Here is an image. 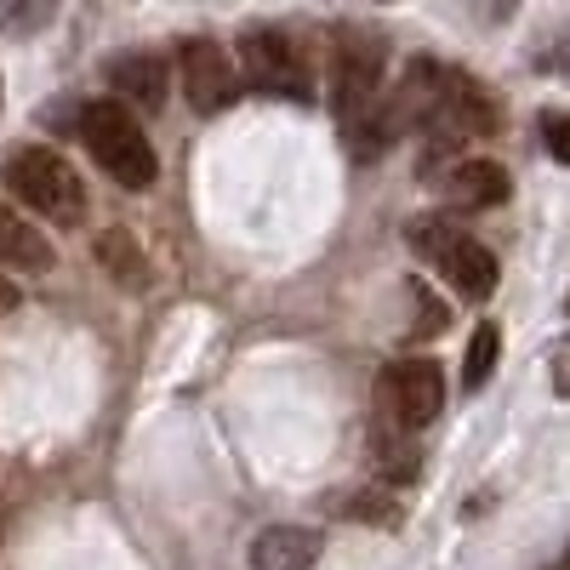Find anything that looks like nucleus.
<instances>
[{"mask_svg":"<svg viewBox=\"0 0 570 570\" xmlns=\"http://www.w3.org/2000/svg\"><path fill=\"white\" fill-rule=\"evenodd\" d=\"M376 86H383V46L343 35V46H337V115L354 120L365 104H376Z\"/></svg>","mask_w":570,"mask_h":570,"instance_id":"7","label":"nucleus"},{"mask_svg":"<svg viewBox=\"0 0 570 570\" xmlns=\"http://www.w3.org/2000/svg\"><path fill=\"white\" fill-rule=\"evenodd\" d=\"M80 137H86L91 160H98L120 188H149L160 177L155 142H149V131L137 126V115L126 104H86L80 109Z\"/></svg>","mask_w":570,"mask_h":570,"instance_id":"1","label":"nucleus"},{"mask_svg":"<svg viewBox=\"0 0 570 570\" xmlns=\"http://www.w3.org/2000/svg\"><path fill=\"white\" fill-rule=\"evenodd\" d=\"M376 462H383V473L389 480H416V468H422V456H416V445L405 440V428H394V434H376Z\"/></svg>","mask_w":570,"mask_h":570,"instance_id":"14","label":"nucleus"},{"mask_svg":"<svg viewBox=\"0 0 570 570\" xmlns=\"http://www.w3.org/2000/svg\"><path fill=\"white\" fill-rule=\"evenodd\" d=\"M109 86L120 91V104H137L142 115H155L166 104V91H171V75L155 52H120L109 63Z\"/></svg>","mask_w":570,"mask_h":570,"instance_id":"8","label":"nucleus"},{"mask_svg":"<svg viewBox=\"0 0 570 570\" xmlns=\"http://www.w3.org/2000/svg\"><path fill=\"white\" fill-rule=\"evenodd\" d=\"M564 570H570V553H564Z\"/></svg>","mask_w":570,"mask_h":570,"instance_id":"21","label":"nucleus"},{"mask_svg":"<svg viewBox=\"0 0 570 570\" xmlns=\"http://www.w3.org/2000/svg\"><path fill=\"white\" fill-rule=\"evenodd\" d=\"M7 183H12V195L40 212L46 223H63L75 228L86 217V188L75 177V166L58 155V149H40V142H29V149H18L7 160Z\"/></svg>","mask_w":570,"mask_h":570,"instance_id":"2","label":"nucleus"},{"mask_svg":"<svg viewBox=\"0 0 570 570\" xmlns=\"http://www.w3.org/2000/svg\"><path fill=\"white\" fill-rule=\"evenodd\" d=\"M320 564V531L308 525H268L252 542V570H314Z\"/></svg>","mask_w":570,"mask_h":570,"instance_id":"10","label":"nucleus"},{"mask_svg":"<svg viewBox=\"0 0 570 570\" xmlns=\"http://www.w3.org/2000/svg\"><path fill=\"white\" fill-rule=\"evenodd\" d=\"M553 389H559V400H570V337L553 348Z\"/></svg>","mask_w":570,"mask_h":570,"instance_id":"19","label":"nucleus"},{"mask_svg":"<svg viewBox=\"0 0 570 570\" xmlns=\"http://www.w3.org/2000/svg\"><path fill=\"white\" fill-rule=\"evenodd\" d=\"M376 400H383L389 422L416 434L445 411V371L434 360H394L383 376H376Z\"/></svg>","mask_w":570,"mask_h":570,"instance_id":"4","label":"nucleus"},{"mask_svg":"<svg viewBox=\"0 0 570 570\" xmlns=\"http://www.w3.org/2000/svg\"><path fill=\"white\" fill-rule=\"evenodd\" d=\"M497 354H502V331L485 320L480 331L468 337V360H462V389L473 394V389H485L491 383V371H497Z\"/></svg>","mask_w":570,"mask_h":570,"instance_id":"13","label":"nucleus"},{"mask_svg":"<svg viewBox=\"0 0 570 570\" xmlns=\"http://www.w3.org/2000/svg\"><path fill=\"white\" fill-rule=\"evenodd\" d=\"M445 200L456 212H485V206H502L508 200V171L485 155H473V160H456L445 171Z\"/></svg>","mask_w":570,"mask_h":570,"instance_id":"9","label":"nucleus"},{"mask_svg":"<svg viewBox=\"0 0 570 570\" xmlns=\"http://www.w3.org/2000/svg\"><path fill=\"white\" fill-rule=\"evenodd\" d=\"M348 513H354V519H376V525H400V508H394V502H383V497H371V491H365V497H354V502H348Z\"/></svg>","mask_w":570,"mask_h":570,"instance_id":"18","label":"nucleus"},{"mask_svg":"<svg viewBox=\"0 0 570 570\" xmlns=\"http://www.w3.org/2000/svg\"><path fill=\"white\" fill-rule=\"evenodd\" d=\"M12 308H18V285H12V279H0V320H7Z\"/></svg>","mask_w":570,"mask_h":570,"instance_id":"20","label":"nucleus"},{"mask_svg":"<svg viewBox=\"0 0 570 570\" xmlns=\"http://www.w3.org/2000/svg\"><path fill=\"white\" fill-rule=\"evenodd\" d=\"M405 240L440 268V279L451 285L456 297H491L497 292V257L480 246V240H468V234H456V223L451 217H416L411 228H405Z\"/></svg>","mask_w":570,"mask_h":570,"instance_id":"3","label":"nucleus"},{"mask_svg":"<svg viewBox=\"0 0 570 570\" xmlns=\"http://www.w3.org/2000/svg\"><path fill=\"white\" fill-rule=\"evenodd\" d=\"M376 7H389V0H376Z\"/></svg>","mask_w":570,"mask_h":570,"instance_id":"22","label":"nucleus"},{"mask_svg":"<svg viewBox=\"0 0 570 570\" xmlns=\"http://www.w3.org/2000/svg\"><path fill=\"white\" fill-rule=\"evenodd\" d=\"M98 263H104V268H109V274L126 285V292H137V285L149 279V263H142V246L131 240L126 228H109L104 240H98Z\"/></svg>","mask_w":570,"mask_h":570,"instance_id":"12","label":"nucleus"},{"mask_svg":"<svg viewBox=\"0 0 570 570\" xmlns=\"http://www.w3.org/2000/svg\"><path fill=\"white\" fill-rule=\"evenodd\" d=\"M405 297H411V308H416V325H411V337H434V331L445 325V303H434V292L428 285H405Z\"/></svg>","mask_w":570,"mask_h":570,"instance_id":"16","label":"nucleus"},{"mask_svg":"<svg viewBox=\"0 0 570 570\" xmlns=\"http://www.w3.org/2000/svg\"><path fill=\"white\" fill-rule=\"evenodd\" d=\"M542 142L559 166H570V115H542Z\"/></svg>","mask_w":570,"mask_h":570,"instance_id":"17","label":"nucleus"},{"mask_svg":"<svg viewBox=\"0 0 570 570\" xmlns=\"http://www.w3.org/2000/svg\"><path fill=\"white\" fill-rule=\"evenodd\" d=\"M177 80H183V98L195 104L200 115H217L228 98H234V63L217 40H183L177 52Z\"/></svg>","mask_w":570,"mask_h":570,"instance_id":"6","label":"nucleus"},{"mask_svg":"<svg viewBox=\"0 0 570 570\" xmlns=\"http://www.w3.org/2000/svg\"><path fill=\"white\" fill-rule=\"evenodd\" d=\"M240 69H246V80L257 91H274V98H297V104L314 98L308 63L297 58V46L285 40L279 29H246L240 35Z\"/></svg>","mask_w":570,"mask_h":570,"instance_id":"5","label":"nucleus"},{"mask_svg":"<svg viewBox=\"0 0 570 570\" xmlns=\"http://www.w3.org/2000/svg\"><path fill=\"white\" fill-rule=\"evenodd\" d=\"M58 263V252H52V240L29 223V217H18V212H7L0 206V268H18V274H46Z\"/></svg>","mask_w":570,"mask_h":570,"instance_id":"11","label":"nucleus"},{"mask_svg":"<svg viewBox=\"0 0 570 570\" xmlns=\"http://www.w3.org/2000/svg\"><path fill=\"white\" fill-rule=\"evenodd\" d=\"M52 7H58V0H0V29H7V35H35L46 18H52Z\"/></svg>","mask_w":570,"mask_h":570,"instance_id":"15","label":"nucleus"}]
</instances>
